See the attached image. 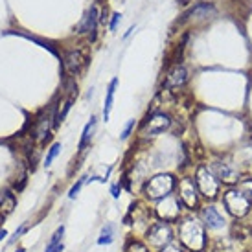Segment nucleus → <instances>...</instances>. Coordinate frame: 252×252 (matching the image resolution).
Instances as JSON below:
<instances>
[{
    "label": "nucleus",
    "mask_w": 252,
    "mask_h": 252,
    "mask_svg": "<svg viewBox=\"0 0 252 252\" xmlns=\"http://www.w3.org/2000/svg\"><path fill=\"white\" fill-rule=\"evenodd\" d=\"M184 206L181 204L179 201V197L175 193H171V195L164 197L160 201H157L155 203V208H153V216L158 219V221H164V223H169V224H177L179 223V219L184 216Z\"/></svg>",
    "instance_id": "8"
},
{
    "label": "nucleus",
    "mask_w": 252,
    "mask_h": 252,
    "mask_svg": "<svg viewBox=\"0 0 252 252\" xmlns=\"http://www.w3.org/2000/svg\"><path fill=\"white\" fill-rule=\"evenodd\" d=\"M126 252H151V249L147 247L146 241L131 238L129 239V243H127V247H126Z\"/></svg>",
    "instance_id": "20"
},
{
    "label": "nucleus",
    "mask_w": 252,
    "mask_h": 252,
    "mask_svg": "<svg viewBox=\"0 0 252 252\" xmlns=\"http://www.w3.org/2000/svg\"><path fill=\"white\" fill-rule=\"evenodd\" d=\"M177 181L173 173H157V175L149 177L144 186H142V193L144 199L149 203H157L164 197L171 195L177 188Z\"/></svg>",
    "instance_id": "4"
},
{
    "label": "nucleus",
    "mask_w": 252,
    "mask_h": 252,
    "mask_svg": "<svg viewBox=\"0 0 252 252\" xmlns=\"http://www.w3.org/2000/svg\"><path fill=\"white\" fill-rule=\"evenodd\" d=\"M98 9H96V6H92L89 11H87V15L83 17V21L79 22L76 26V33H79V35H83V33H91V32H94L96 30V24H98Z\"/></svg>",
    "instance_id": "13"
},
{
    "label": "nucleus",
    "mask_w": 252,
    "mask_h": 252,
    "mask_svg": "<svg viewBox=\"0 0 252 252\" xmlns=\"http://www.w3.org/2000/svg\"><path fill=\"white\" fill-rule=\"evenodd\" d=\"M177 243L186 252H208L210 236L197 214L186 212L175 224Z\"/></svg>",
    "instance_id": "1"
},
{
    "label": "nucleus",
    "mask_w": 252,
    "mask_h": 252,
    "mask_svg": "<svg viewBox=\"0 0 252 252\" xmlns=\"http://www.w3.org/2000/svg\"><path fill=\"white\" fill-rule=\"evenodd\" d=\"M63 236H64V226L61 224V226H59V228L52 234V238H50L48 245H46L44 252H63V249H64Z\"/></svg>",
    "instance_id": "17"
},
{
    "label": "nucleus",
    "mask_w": 252,
    "mask_h": 252,
    "mask_svg": "<svg viewBox=\"0 0 252 252\" xmlns=\"http://www.w3.org/2000/svg\"><path fill=\"white\" fill-rule=\"evenodd\" d=\"M89 63V59L85 56L83 52H79V50H70L63 59V66L64 70L72 74V76H77V74H81L85 70V66Z\"/></svg>",
    "instance_id": "11"
},
{
    "label": "nucleus",
    "mask_w": 252,
    "mask_h": 252,
    "mask_svg": "<svg viewBox=\"0 0 252 252\" xmlns=\"http://www.w3.org/2000/svg\"><path fill=\"white\" fill-rule=\"evenodd\" d=\"M171 127V118L166 112H153L151 116H147V120L142 124L140 127V134L144 138H153V136H158L164 131H168Z\"/></svg>",
    "instance_id": "10"
},
{
    "label": "nucleus",
    "mask_w": 252,
    "mask_h": 252,
    "mask_svg": "<svg viewBox=\"0 0 252 252\" xmlns=\"http://www.w3.org/2000/svg\"><path fill=\"white\" fill-rule=\"evenodd\" d=\"M0 219H2V216H0Z\"/></svg>",
    "instance_id": "30"
},
{
    "label": "nucleus",
    "mask_w": 252,
    "mask_h": 252,
    "mask_svg": "<svg viewBox=\"0 0 252 252\" xmlns=\"http://www.w3.org/2000/svg\"><path fill=\"white\" fill-rule=\"evenodd\" d=\"M94 129H96V116H92L91 122L85 126L83 129V134H81V140H79V151H83L85 147L91 144L92 140V133H94Z\"/></svg>",
    "instance_id": "18"
},
{
    "label": "nucleus",
    "mask_w": 252,
    "mask_h": 252,
    "mask_svg": "<svg viewBox=\"0 0 252 252\" xmlns=\"http://www.w3.org/2000/svg\"><path fill=\"white\" fill-rule=\"evenodd\" d=\"M6 236H7V232L4 230V228H0V241H2V239L6 238Z\"/></svg>",
    "instance_id": "28"
},
{
    "label": "nucleus",
    "mask_w": 252,
    "mask_h": 252,
    "mask_svg": "<svg viewBox=\"0 0 252 252\" xmlns=\"http://www.w3.org/2000/svg\"><path fill=\"white\" fill-rule=\"evenodd\" d=\"M212 171L216 173V177L221 181L223 186H238L241 179L245 177V171L241 169V166L238 164L236 158H230V157H221V158H216V160L210 164Z\"/></svg>",
    "instance_id": "6"
},
{
    "label": "nucleus",
    "mask_w": 252,
    "mask_h": 252,
    "mask_svg": "<svg viewBox=\"0 0 252 252\" xmlns=\"http://www.w3.org/2000/svg\"><path fill=\"white\" fill-rule=\"evenodd\" d=\"M193 181L201 193L203 203H216L223 193V184L212 171L210 164H199L193 171Z\"/></svg>",
    "instance_id": "3"
},
{
    "label": "nucleus",
    "mask_w": 252,
    "mask_h": 252,
    "mask_svg": "<svg viewBox=\"0 0 252 252\" xmlns=\"http://www.w3.org/2000/svg\"><path fill=\"white\" fill-rule=\"evenodd\" d=\"M116 87H118V77H112L109 87H107V98H105V105H103V122H109V116H111V111H112V103H114Z\"/></svg>",
    "instance_id": "16"
},
{
    "label": "nucleus",
    "mask_w": 252,
    "mask_h": 252,
    "mask_svg": "<svg viewBox=\"0 0 252 252\" xmlns=\"http://www.w3.org/2000/svg\"><path fill=\"white\" fill-rule=\"evenodd\" d=\"M120 17H122V15H120V13H114V15H112V21H111V30H114V28H116V24H118Z\"/></svg>",
    "instance_id": "27"
},
{
    "label": "nucleus",
    "mask_w": 252,
    "mask_h": 252,
    "mask_svg": "<svg viewBox=\"0 0 252 252\" xmlns=\"http://www.w3.org/2000/svg\"><path fill=\"white\" fill-rule=\"evenodd\" d=\"M114 241V226L111 223H107L98 236V245H111Z\"/></svg>",
    "instance_id": "19"
},
{
    "label": "nucleus",
    "mask_w": 252,
    "mask_h": 252,
    "mask_svg": "<svg viewBox=\"0 0 252 252\" xmlns=\"http://www.w3.org/2000/svg\"><path fill=\"white\" fill-rule=\"evenodd\" d=\"M61 153V142H56V144H52V147L48 149V155H46V158H44V166L50 168L52 166V162L56 160V157Z\"/></svg>",
    "instance_id": "21"
},
{
    "label": "nucleus",
    "mask_w": 252,
    "mask_h": 252,
    "mask_svg": "<svg viewBox=\"0 0 252 252\" xmlns=\"http://www.w3.org/2000/svg\"><path fill=\"white\" fill-rule=\"evenodd\" d=\"M133 127H134V120H129V122H127V126L124 127V131H122V140H126L127 136L131 134V131H133Z\"/></svg>",
    "instance_id": "25"
},
{
    "label": "nucleus",
    "mask_w": 252,
    "mask_h": 252,
    "mask_svg": "<svg viewBox=\"0 0 252 252\" xmlns=\"http://www.w3.org/2000/svg\"><path fill=\"white\" fill-rule=\"evenodd\" d=\"M157 252H186V251H184V249H182V247L175 241V243L164 247V249H160V251H157Z\"/></svg>",
    "instance_id": "24"
},
{
    "label": "nucleus",
    "mask_w": 252,
    "mask_h": 252,
    "mask_svg": "<svg viewBox=\"0 0 252 252\" xmlns=\"http://www.w3.org/2000/svg\"><path fill=\"white\" fill-rule=\"evenodd\" d=\"M120 193H122V184H120V182L112 184V186H111V195H112V199H120Z\"/></svg>",
    "instance_id": "26"
},
{
    "label": "nucleus",
    "mask_w": 252,
    "mask_h": 252,
    "mask_svg": "<svg viewBox=\"0 0 252 252\" xmlns=\"http://www.w3.org/2000/svg\"><path fill=\"white\" fill-rule=\"evenodd\" d=\"M15 204H17V197H15L13 191H9V189L0 191V216L4 217L7 214H11Z\"/></svg>",
    "instance_id": "15"
},
{
    "label": "nucleus",
    "mask_w": 252,
    "mask_h": 252,
    "mask_svg": "<svg viewBox=\"0 0 252 252\" xmlns=\"http://www.w3.org/2000/svg\"><path fill=\"white\" fill-rule=\"evenodd\" d=\"M85 182H87V177H81V179H77V182L70 188V191H68V199H76L77 193H79V191H81V188H83Z\"/></svg>",
    "instance_id": "23"
},
{
    "label": "nucleus",
    "mask_w": 252,
    "mask_h": 252,
    "mask_svg": "<svg viewBox=\"0 0 252 252\" xmlns=\"http://www.w3.org/2000/svg\"><path fill=\"white\" fill-rule=\"evenodd\" d=\"M212 15H216V7L212 4H197L184 15V21H204Z\"/></svg>",
    "instance_id": "14"
},
{
    "label": "nucleus",
    "mask_w": 252,
    "mask_h": 252,
    "mask_svg": "<svg viewBox=\"0 0 252 252\" xmlns=\"http://www.w3.org/2000/svg\"><path fill=\"white\" fill-rule=\"evenodd\" d=\"M17 252H24V249H19V251H17Z\"/></svg>",
    "instance_id": "29"
},
{
    "label": "nucleus",
    "mask_w": 252,
    "mask_h": 252,
    "mask_svg": "<svg viewBox=\"0 0 252 252\" xmlns=\"http://www.w3.org/2000/svg\"><path fill=\"white\" fill-rule=\"evenodd\" d=\"M188 68L184 66V64H175L171 70L168 72V76H166V81H164V87L168 89V91H175V89H181L186 85L188 81Z\"/></svg>",
    "instance_id": "12"
},
{
    "label": "nucleus",
    "mask_w": 252,
    "mask_h": 252,
    "mask_svg": "<svg viewBox=\"0 0 252 252\" xmlns=\"http://www.w3.org/2000/svg\"><path fill=\"white\" fill-rule=\"evenodd\" d=\"M177 193L181 204L184 206V210L189 212V214H197L203 206V199H201V193L197 189V184L193 181V177L184 175L177 181Z\"/></svg>",
    "instance_id": "7"
},
{
    "label": "nucleus",
    "mask_w": 252,
    "mask_h": 252,
    "mask_svg": "<svg viewBox=\"0 0 252 252\" xmlns=\"http://www.w3.org/2000/svg\"><path fill=\"white\" fill-rule=\"evenodd\" d=\"M144 241L147 243L149 249L160 251L164 247L171 245L177 241L175 236V224L164 223V221H155L147 226V230L144 232Z\"/></svg>",
    "instance_id": "5"
},
{
    "label": "nucleus",
    "mask_w": 252,
    "mask_h": 252,
    "mask_svg": "<svg viewBox=\"0 0 252 252\" xmlns=\"http://www.w3.org/2000/svg\"><path fill=\"white\" fill-rule=\"evenodd\" d=\"M197 216L203 221L208 232H223L228 228V217L216 203H203Z\"/></svg>",
    "instance_id": "9"
},
{
    "label": "nucleus",
    "mask_w": 252,
    "mask_h": 252,
    "mask_svg": "<svg viewBox=\"0 0 252 252\" xmlns=\"http://www.w3.org/2000/svg\"><path fill=\"white\" fill-rule=\"evenodd\" d=\"M219 203L223 206L224 214L234 221H245L252 216V201L239 186H228L223 189L219 197Z\"/></svg>",
    "instance_id": "2"
},
{
    "label": "nucleus",
    "mask_w": 252,
    "mask_h": 252,
    "mask_svg": "<svg viewBox=\"0 0 252 252\" xmlns=\"http://www.w3.org/2000/svg\"><path fill=\"white\" fill-rule=\"evenodd\" d=\"M238 186L243 189V191H245L247 195L251 197V201H252V175H245V177H243Z\"/></svg>",
    "instance_id": "22"
}]
</instances>
